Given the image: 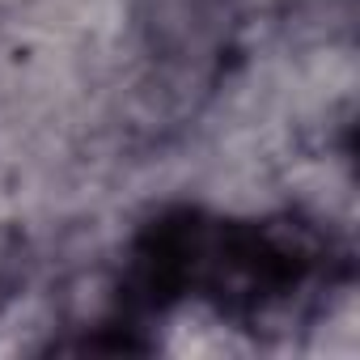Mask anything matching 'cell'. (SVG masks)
Returning a JSON list of instances; mask_svg holds the SVG:
<instances>
[{
	"label": "cell",
	"mask_w": 360,
	"mask_h": 360,
	"mask_svg": "<svg viewBox=\"0 0 360 360\" xmlns=\"http://www.w3.org/2000/svg\"><path fill=\"white\" fill-rule=\"evenodd\" d=\"M212 225L200 212H165L131 246L123 267V301L140 314L169 309L191 288H200V267Z\"/></svg>",
	"instance_id": "obj_2"
},
{
	"label": "cell",
	"mask_w": 360,
	"mask_h": 360,
	"mask_svg": "<svg viewBox=\"0 0 360 360\" xmlns=\"http://www.w3.org/2000/svg\"><path fill=\"white\" fill-rule=\"evenodd\" d=\"M318 246L297 225H212L200 288L229 314H255L309 280Z\"/></svg>",
	"instance_id": "obj_1"
}]
</instances>
